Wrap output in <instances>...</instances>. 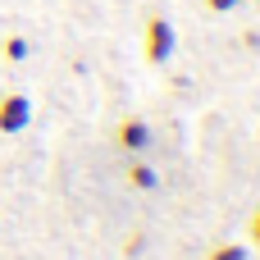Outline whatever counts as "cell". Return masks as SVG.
Masks as SVG:
<instances>
[{"mask_svg":"<svg viewBox=\"0 0 260 260\" xmlns=\"http://www.w3.org/2000/svg\"><path fill=\"white\" fill-rule=\"evenodd\" d=\"M174 46H178L174 23H169L165 14H151V18L142 23V59H146V64H169Z\"/></svg>","mask_w":260,"mask_h":260,"instance_id":"6da1fadb","label":"cell"},{"mask_svg":"<svg viewBox=\"0 0 260 260\" xmlns=\"http://www.w3.org/2000/svg\"><path fill=\"white\" fill-rule=\"evenodd\" d=\"M110 142H114L123 155H146V146H151V123H146L142 114H123V119L114 123V133H110Z\"/></svg>","mask_w":260,"mask_h":260,"instance_id":"7a4b0ae2","label":"cell"},{"mask_svg":"<svg viewBox=\"0 0 260 260\" xmlns=\"http://www.w3.org/2000/svg\"><path fill=\"white\" fill-rule=\"evenodd\" d=\"M32 123V101L23 91H0V137H18Z\"/></svg>","mask_w":260,"mask_h":260,"instance_id":"3957f363","label":"cell"},{"mask_svg":"<svg viewBox=\"0 0 260 260\" xmlns=\"http://www.w3.org/2000/svg\"><path fill=\"white\" fill-rule=\"evenodd\" d=\"M123 183L137 187V192H151V187L160 183V174H155V165H146L142 155H128V165H123Z\"/></svg>","mask_w":260,"mask_h":260,"instance_id":"277c9868","label":"cell"},{"mask_svg":"<svg viewBox=\"0 0 260 260\" xmlns=\"http://www.w3.org/2000/svg\"><path fill=\"white\" fill-rule=\"evenodd\" d=\"M27 55H32V41H27V37H18V32H9V37L0 41V59H5V64H23Z\"/></svg>","mask_w":260,"mask_h":260,"instance_id":"5b68a950","label":"cell"},{"mask_svg":"<svg viewBox=\"0 0 260 260\" xmlns=\"http://www.w3.org/2000/svg\"><path fill=\"white\" fill-rule=\"evenodd\" d=\"M201 260H251V256H247V247H242V242H215Z\"/></svg>","mask_w":260,"mask_h":260,"instance_id":"8992f818","label":"cell"},{"mask_svg":"<svg viewBox=\"0 0 260 260\" xmlns=\"http://www.w3.org/2000/svg\"><path fill=\"white\" fill-rule=\"evenodd\" d=\"M247 238H251V247H260V206L251 210V219H247Z\"/></svg>","mask_w":260,"mask_h":260,"instance_id":"52a82bcc","label":"cell"},{"mask_svg":"<svg viewBox=\"0 0 260 260\" xmlns=\"http://www.w3.org/2000/svg\"><path fill=\"white\" fill-rule=\"evenodd\" d=\"M201 5H206L210 14H229V9H233V5H242V0H201Z\"/></svg>","mask_w":260,"mask_h":260,"instance_id":"ba28073f","label":"cell"},{"mask_svg":"<svg viewBox=\"0 0 260 260\" xmlns=\"http://www.w3.org/2000/svg\"><path fill=\"white\" fill-rule=\"evenodd\" d=\"M137 251H142V233H133V238L123 242V256H137Z\"/></svg>","mask_w":260,"mask_h":260,"instance_id":"9c48e42d","label":"cell"}]
</instances>
